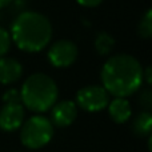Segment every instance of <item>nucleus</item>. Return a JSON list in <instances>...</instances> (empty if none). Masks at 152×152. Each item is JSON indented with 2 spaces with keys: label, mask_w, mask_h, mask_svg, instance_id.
Masks as SVG:
<instances>
[{
  "label": "nucleus",
  "mask_w": 152,
  "mask_h": 152,
  "mask_svg": "<svg viewBox=\"0 0 152 152\" xmlns=\"http://www.w3.org/2000/svg\"><path fill=\"white\" fill-rule=\"evenodd\" d=\"M76 102L81 110L97 112L107 108L110 103V94L104 89V87L87 86L76 94Z\"/></svg>",
  "instance_id": "obj_5"
},
{
  "label": "nucleus",
  "mask_w": 152,
  "mask_h": 152,
  "mask_svg": "<svg viewBox=\"0 0 152 152\" xmlns=\"http://www.w3.org/2000/svg\"><path fill=\"white\" fill-rule=\"evenodd\" d=\"M11 42H12V39H11L10 32L0 27V58H3L8 52L11 47Z\"/></svg>",
  "instance_id": "obj_14"
},
{
  "label": "nucleus",
  "mask_w": 152,
  "mask_h": 152,
  "mask_svg": "<svg viewBox=\"0 0 152 152\" xmlns=\"http://www.w3.org/2000/svg\"><path fill=\"white\" fill-rule=\"evenodd\" d=\"M152 128V115L150 112H142L136 116L134 121V132L137 136H145L151 134Z\"/></svg>",
  "instance_id": "obj_12"
},
{
  "label": "nucleus",
  "mask_w": 152,
  "mask_h": 152,
  "mask_svg": "<svg viewBox=\"0 0 152 152\" xmlns=\"http://www.w3.org/2000/svg\"><path fill=\"white\" fill-rule=\"evenodd\" d=\"M94 45L99 55L107 56L112 52L113 47H115V39H113L110 34H107V32H100V34H97L96 37H95Z\"/></svg>",
  "instance_id": "obj_11"
},
{
  "label": "nucleus",
  "mask_w": 152,
  "mask_h": 152,
  "mask_svg": "<svg viewBox=\"0 0 152 152\" xmlns=\"http://www.w3.org/2000/svg\"><path fill=\"white\" fill-rule=\"evenodd\" d=\"M3 100L5 104H19L21 103V97H20V91L18 89H8L3 94Z\"/></svg>",
  "instance_id": "obj_15"
},
{
  "label": "nucleus",
  "mask_w": 152,
  "mask_h": 152,
  "mask_svg": "<svg viewBox=\"0 0 152 152\" xmlns=\"http://www.w3.org/2000/svg\"><path fill=\"white\" fill-rule=\"evenodd\" d=\"M139 103L143 107L147 108V110H150L152 107V92L150 88H145L142 91V94L139 96Z\"/></svg>",
  "instance_id": "obj_16"
},
{
  "label": "nucleus",
  "mask_w": 152,
  "mask_h": 152,
  "mask_svg": "<svg viewBox=\"0 0 152 152\" xmlns=\"http://www.w3.org/2000/svg\"><path fill=\"white\" fill-rule=\"evenodd\" d=\"M77 116V107L71 100H63V102L55 103L51 111V123L58 127H67L75 121Z\"/></svg>",
  "instance_id": "obj_8"
},
{
  "label": "nucleus",
  "mask_w": 152,
  "mask_h": 152,
  "mask_svg": "<svg viewBox=\"0 0 152 152\" xmlns=\"http://www.w3.org/2000/svg\"><path fill=\"white\" fill-rule=\"evenodd\" d=\"M102 83L108 94L127 97L142 87L143 68L131 55L120 53L111 56L102 68Z\"/></svg>",
  "instance_id": "obj_1"
},
{
  "label": "nucleus",
  "mask_w": 152,
  "mask_h": 152,
  "mask_svg": "<svg viewBox=\"0 0 152 152\" xmlns=\"http://www.w3.org/2000/svg\"><path fill=\"white\" fill-rule=\"evenodd\" d=\"M139 35L144 39H150L152 36V11L148 10L147 12L144 13V16L142 18L139 23Z\"/></svg>",
  "instance_id": "obj_13"
},
{
  "label": "nucleus",
  "mask_w": 152,
  "mask_h": 152,
  "mask_svg": "<svg viewBox=\"0 0 152 152\" xmlns=\"http://www.w3.org/2000/svg\"><path fill=\"white\" fill-rule=\"evenodd\" d=\"M53 136V124L44 116H32L21 124L20 139L27 148L37 150L51 142Z\"/></svg>",
  "instance_id": "obj_4"
},
{
  "label": "nucleus",
  "mask_w": 152,
  "mask_h": 152,
  "mask_svg": "<svg viewBox=\"0 0 152 152\" xmlns=\"http://www.w3.org/2000/svg\"><path fill=\"white\" fill-rule=\"evenodd\" d=\"M108 112L110 116L112 118L113 121L116 123H126L131 118V104L127 99L124 97H116L111 103H108Z\"/></svg>",
  "instance_id": "obj_10"
},
{
  "label": "nucleus",
  "mask_w": 152,
  "mask_h": 152,
  "mask_svg": "<svg viewBox=\"0 0 152 152\" xmlns=\"http://www.w3.org/2000/svg\"><path fill=\"white\" fill-rule=\"evenodd\" d=\"M77 59V47L74 42L59 40L55 42L48 50V60L56 68L69 67Z\"/></svg>",
  "instance_id": "obj_6"
},
{
  "label": "nucleus",
  "mask_w": 152,
  "mask_h": 152,
  "mask_svg": "<svg viewBox=\"0 0 152 152\" xmlns=\"http://www.w3.org/2000/svg\"><path fill=\"white\" fill-rule=\"evenodd\" d=\"M145 79V81H147V84L150 86L151 81H152V68L151 67H147V69H143V80Z\"/></svg>",
  "instance_id": "obj_18"
},
{
  "label": "nucleus",
  "mask_w": 152,
  "mask_h": 152,
  "mask_svg": "<svg viewBox=\"0 0 152 152\" xmlns=\"http://www.w3.org/2000/svg\"><path fill=\"white\" fill-rule=\"evenodd\" d=\"M11 39L26 52H40L52 37V26L44 15L35 11L23 12L11 27Z\"/></svg>",
  "instance_id": "obj_2"
},
{
  "label": "nucleus",
  "mask_w": 152,
  "mask_h": 152,
  "mask_svg": "<svg viewBox=\"0 0 152 152\" xmlns=\"http://www.w3.org/2000/svg\"><path fill=\"white\" fill-rule=\"evenodd\" d=\"M59 89L53 79L45 74H34L26 79L20 89L21 104L34 112H45L53 107Z\"/></svg>",
  "instance_id": "obj_3"
},
{
  "label": "nucleus",
  "mask_w": 152,
  "mask_h": 152,
  "mask_svg": "<svg viewBox=\"0 0 152 152\" xmlns=\"http://www.w3.org/2000/svg\"><path fill=\"white\" fill-rule=\"evenodd\" d=\"M76 1H77L80 5H83V7L92 8V7H96V5H99L100 3L103 1V0H76Z\"/></svg>",
  "instance_id": "obj_17"
},
{
  "label": "nucleus",
  "mask_w": 152,
  "mask_h": 152,
  "mask_svg": "<svg viewBox=\"0 0 152 152\" xmlns=\"http://www.w3.org/2000/svg\"><path fill=\"white\" fill-rule=\"evenodd\" d=\"M24 108L23 104H5L0 110V128L3 131L12 132L20 128L24 123Z\"/></svg>",
  "instance_id": "obj_7"
},
{
  "label": "nucleus",
  "mask_w": 152,
  "mask_h": 152,
  "mask_svg": "<svg viewBox=\"0 0 152 152\" xmlns=\"http://www.w3.org/2000/svg\"><path fill=\"white\" fill-rule=\"evenodd\" d=\"M23 75V67L16 59L0 58V84H12Z\"/></svg>",
  "instance_id": "obj_9"
},
{
  "label": "nucleus",
  "mask_w": 152,
  "mask_h": 152,
  "mask_svg": "<svg viewBox=\"0 0 152 152\" xmlns=\"http://www.w3.org/2000/svg\"><path fill=\"white\" fill-rule=\"evenodd\" d=\"M11 3V0H0V8L5 7V5H8Z\"/></svg>",
  "instance_id": "obj_19"
}]
</instances>
